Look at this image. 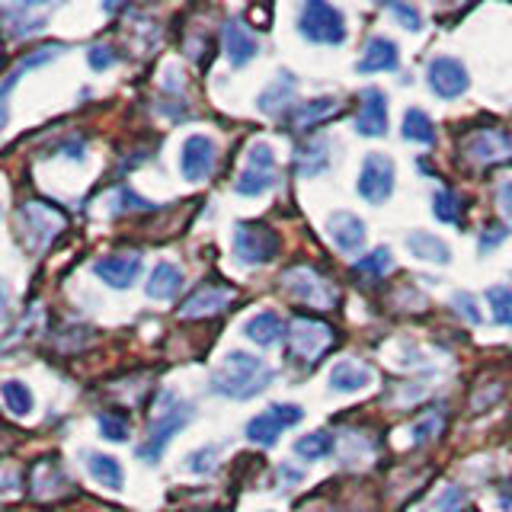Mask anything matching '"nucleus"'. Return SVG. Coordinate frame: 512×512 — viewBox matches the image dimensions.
Returning <instances> with one entry per match:
<instances>
[{
    "instance_id": "f257e3e1",
    "label": "nucleus",
    "mask_w": 512,
    "mask_h": 512,
    "mask_svg": "<svg viewBox=\"0 0 512 512\" xmlns=\"http://www.w3.org/2000/svg\"><path fill=\"white\" fill-rule=\"evenodd\" d=\"M269 384H272V368L260 356H250L244 349H231L224 362L212 372V378H208V391L231 400H250L256 394H263Z\"/></svg>"
},
{
    "instance_id": "f03ea898",
    "label": "nucleus",
    "mask_w": 512,
    "mask_h": 512,
    "mask_svg": "<svg viewBox=\"0 0 512 512\" xmlns=\"http://www.w3.org/2000/svg\"><path fill=\"white\" fill-rule=\"evenodd\" d=\"M192 420V407L186 404V400H180L176 394L164 391L160 394V404L151 416V426H148V442L138 445V458L144 461H157L160 455H164V448L170 445V439L180 432L186 423Z\"/></svg>"
},
{
    "instance_id": "7ed1b4c3",
    "label": "nucleus",
    "mask_w": 512,
    "mask_h": 512,
    "mask_svg": "<svg viewBox=\"0 0 512 512\" xmlns=\"http://www.w3.org/2000/svg\"><path fill=\"white\" fill-rule=\"evenodd\" d=\"M64 224H68L64 212L48 202H26L16 212V228L29 250H45L64 231Z\"/></svg>"
},
{
    "instance_id": "20e7f679",
    "label": "nucleus",
    "mask_w": 512,
    "mask_h": 512,
    "mask_svg": "<svg viewBox=\"0 0 512 512\" xmlns=\"http://www.w3.org/2000/svg\"><path fill=\"white\" fill-rule=\"evenodd\" d=\"M279 285L295 301L308 304V308H314V311H330L336 304L333 282L327 276H320L314 266H288L279 276Z\"/></svg>"
},
{
    "instance_id": "39448f33",
    "label": "nucleus",
    "mask_w": 512,
    "mask_h": 512,
    "mask_svg": "<svg viewBox=\"0 0 512 512\" xmlns=\"http://www.w3.org/2000/svg\"><path fill=\"white\" fill-rule=\"evenodd\" d=\"M285 340H288V352L301 362H317L324 352L336 343V330L330 324L308 314H298L292 324L285 330Z\"/></svg>"
},
{
    "instance_id": "423d86ee",
    "label": "nucleus",
    "mask_w": 512,
    "mask_h": 512,
    "mask_svg": "<svg viewBox=\"0 0 512 512\" xmlns=\"http://www.w3.org/2000/svg\"><path fill=\"white\" fill-rule=\"evenodd\" d=\"M298 32L314 45H343L346 20L336 7L320 4V0H308L298 13Z\"/></svg>"
},
{
    "instance_id": "0eeeda50",
    "label": "nucleus",
    "mask_w": 512,
    "mask_h": 512,
    "mask_svg": "<svg viewBox=\"0 0 512 512\" xmlns=\"http://www.w3.org/2000/svg\"><path fill=\"white\" fill-rule=\"evenodd\" d=\"M279 253V237L266 224L256 221H240L234 228V256L244 266H266L276 260Z\"/></svg>"
},
{
    "instance_id": "6e6552de",
    "label": "nucleus",
    "mask_w": 512,
    "mask_h": 512,
    "mask_svg": "<svg viewBox=\"0 0 512 512\" xmlns=\"http://www.w3.org/2000/svg\"><path fill=\"white\" fill-rule=\"evenodd\" d=\"M279 183V173H276V154H272L269 144H253L250 157H247V167L244 173L237 176L234 189L240 196H263V192L276 189Z\"/></svg>"
},
{
    "instance_id": "1a4fd4ad",
    "label": "nucleus",
    "mask_w": 512,
    "mask_h": 512,
    "mask_svg": "<svg viewBox=\"0 0 512 512\" xmlns=\"http://www.w3.org/2000/svg\"><path fill=\"white\" fill-rule=\"evenodd\" d=\"M356 189L368 205L388 202L394 192V160L384 154H365Z\"/></svg>"
},
{
    "instance_id": "9d476101",
    "label": "nucleus",
    "mask_w": 512,
    "mask_h": 512,
    "mask_svg": "<svg viewBox=\"0 0 512 512\" xmlns=\"http://www.w3.org/2000/svg\"><path fill=\"white\" fill-rule=\"evenodd\" d=\"M461 154L474 164H500L512 154V135L503 128H474L471 135L461 138Z\"/></svg>"
},
{
    "instance_id": "9b49d317",
    "label": "nucleus",
    "mask_w": 512,
    "mask_h": 512,
    "mask_svg": "<svg viewBox=\"0 0 512 512\" xmlns=\"http://www.w3.org/2000/svg\"><path fill=\"white\" fill-rule=\"evenodd\" d=\"M301 416L304 410L298 404H272L269 410H263L247 423V439L256 445H276L288 426L301 423Z\"/></svg>"
},
{
    "instance_id": "f8f14e48",
    "label": "nucleus",
    "mask_w": 512,
    "mask_h": 512,
    "mask_svg": "<svg viewBox=\"0 0 512 512\" xmlns=\"http://www.w3.org/2000/svg\"><path fill=\"white\" fill-rule=\"evenodd\" d=\"M426 80H429V90L442 96V100H458L461 93H468L471 87V77H468V68L452 58V55H439L429 61L426 68Z\"/></svg>"
},
{
    "instance_id": "ddd939ff",
    "label": "nucleus",
    "mask_w": 512,
    "mask_h": 512,
    "mask_svg": "<svg viewBox=\"0 0 512 512\" xmlns=\"http://www.w3.org/2000/svg\"><path fill=\"white\" fill-rule=\"evenodd\" d=\"M215 141L212 138H205V135H189L183 141V151H180V170L189 183H202L212 176L215 170Z\"/></svg>"
},
{
    "instance_id": "4468645a",
    "label": "nucleus",
    "mask_w": 512,
    "mask_h": 512,
    "mask_svg": "<svg viewBox=\"0 0 512 512\" xmlns=\"http://www.w3.org/2000/svg\"><path fill=\"white\" fill-rule=\"evenodd\" d=\"M356 132L362 138H384L388 135V96H384V90H378V87L362 90Z\"/></svg>"
},
{
    "instance_id": "2eb2a0df",
    "label": "nucleus",
    "mask_w": 512,
    "mask_h": 512,
    "mask_svg": "<svg viewBox=\"0 0 512 512\" xmlns=\"http://www.w3.org/2000/svg\"><path fill=\"white\" fill-rule=\"evenodd\" d=\"M234 301V292L228 285H215V282H208L202 288H196L183 304H180V317L183 320H199V317H215L221 314L228 304Z\"/></svg>"
},
{
    "instance_id": "dca6fc26",
    "label": "nucleus",
    "mask_w": 512,
    "mask_h": 512,
    "mask_svg": "<svg viewBox=\"0 0 512 512\" xmlns=\"http://www.w3.org/2000/svg\"><path fill=\"white\" fill-rule=\"evenodd\" d=\"M96 279H103L109 288H132L141 276V256L138 253H112L93 263Z\"/></svg>"
},
{
    "instance_id": "f3484780",
    "label": "nucleus",
    "mask_w": 512,
    "mask_h": 512,
    "mask_svg": "<svg viewBox=\"0 0 512 512\" xmlns=\"http://www.w3.org/2000/svg\"><path fill=\"white\" fill-rule=\"evenodd\" d=\"M327 228H330V237L333 244L340 247L343 253H362L365 250V221L352 212H333L327 218Z\"/></svg>"
},
{
    "instance_id": "a211bd4d",
    "label": "nucleus",
    "mask_w": 512,
    "mask_h": 512,
    "mask_svg": "<svg viewBox=\"0 0 512 512\" xmlns=\"http://www.w3.org/2000/svg\"><path fill=\"white\" fill-rule=\"evenodd\" d=\"M224 55H228L234 68H244L247 61L260 55V42H256V36L240 20L224 23Z\"/></svg>"
},
{
    "instance_id": "6ab92c4d",
    "label": "nucleus",
    "mask_w": 512,
    "mask_h": 512,
    "mask_svg": "<svg viewBox=\"0 0 512 512\" xmlns=\"http://www.w3.org/2000/svg\"><path fill=\"white\" fill-rule=\"evenodd\" d=\"M359 74H378V71H397V45L388 36L368 39L362 58L356 61Z\"/></svg>"
},
{
    "instance_id": "aec40b11",
    "label": "nucleus",
    "mask_w": 512,
    "mask_h": 512,
    "mask_svg": "<svg viewBox=\"0 0 512 512\" xmlns=\"http://www.w3.org/2000/svg\"><path fill=\"white\" fill-rule=\"evenodd\" d=\"M327 167H330V141L327 138H311L308 144H298L295 148V170H298V176H304V180L327 173Z\"/></svg>"
},
{
    "instance_id": "412c9836",
    "label": "nucleus",
    "mask_w": 512,
    "mask_h": 512,
    "mask_svg": "<svg viewBox=\"0 0 512 512\" xmlns=\"http://www.w3.org/2000/svg\"><path fill=\"white\" fill-rule=\"evenodd\" d=\"M295 77L292 74H279L272 84L256 96V109L260 112H266V116H282V112L292 106V100H295Z\"/></svg>"
},
{
    "instance_id": "4be33fe9",
    "label": "nucleus",
    "mask_w": 512,
    "mask_h": 512,
    "mask_svg": "<svg viewBox=\"0 0 512 512\" xmlns=\"http://www.w3.org/2000/svg\"><path fill=\"white\" fill-rule=\"evenodd\" d=\"M285 324H282V317L276 311H260V314H253L244 320V333H247V340H253L256 346H276L282 336H285Z\"/></svg>"
},
{
    "instance_id": "5701e85b",
    "label": "nucleus",
    "mask_w": 512,
    "mask_h": 512,
    "mask_svg": "<svg viewBox=\"0 0 512 512\" xmlns=\"http://www.w3.org/2000/svg\"><path fill=\"white\" fill-rule=\"evenodd\" d=\"M368 384H372V368L365 362H340V365H333V372H330V388L336 394H356L368 388Z\"/></svg>"
},
{
    "instance_id": "b1692460",
    "label": "nucleus",
    "mask_w": 512,
    "mask_h": 512,
    "mask_svg": "<svg viewBox=\"0 0 512 512\" xmlns=\"http://www.w3.org/2000/svg\"><path fill=\"white\" fill-rule=\"evenodd\" d=\"M407 250L423 263H439V266L452 263V250H448V244L442 237L429 234V231H410L407 234Z\"/></svg>"
},
{
    "instance_id": "393cba45",
    "label": "nucleus",
    "mask_w": 512,
    "mask_h": 512,
    "mask_svg": "<svg viewBox=\"0 0 512 512\" xmlns=\"http://www.w3.org/2000/svg\"><path fill=\"white\" fill-rule=\"evenodd\" d=\"M180 288H183V269H176L173 263H157L148 285H144V292L154 301H170L180 295Z\"/></svg>"
},
{
    "instance_id": "a878e982",
    "label": "nucleus",
    "mask_w": 512,
    "mask_h": 512,
    "mask_svg": "<svg viewBox=\"0 0 512 512\" xmlns=\"http://www.w3.org/2000/svg\"><path fill=\"white\" fill-rule=\"evenodd\" d=\"M29 487L39 500H48V496H58L61 487H68V477H64L55 461H39L29 474Z\"/></svg>"
},
{
    "instance_id": "bb28decb",
    "label": "nucleus",
    "mask_w": 512,
    "mask_h": 512,
    "mask_svg": "<svg viewBox=\"0 0 512 512\" xmlns=\"http://www.w3.org/2000/svg\"><path fill=\"white\" fill-rule=\"evenodd\" d=\"M64 52V45H45V48H39V52H29L26 58H20L16 61V68L7 74V80H4V90H0V96H10V90L16 87V80H20L26 71H32V68H42V64H48V61H55L58 55Z\"/></svg>"
},
{
    "instance_id": "cd10ccee",
    "label": "nucleus",
    "mask_w": 512,
    "mask_h": 512,
    "mask_svg": "<svg viewBox=\"0 0 512 512\" xmlns=\"http://www.w3.org/2000/svg\"><path fill=\"white\" fill-rule=\"evenodd\" d=\"M336 109H340V103H336L333 96H317V100H308V103H301L295 109L292 125L301 128V132H308V128H314L317 122H324L327 116H333Z\"/></svg>"
},
{
    "instance_id": "c85d7f7f",
    "label": "nucleus",
    "mask_w": 512,
    "mask_h": 512,
    "mask_svg": "<svg viewBox=\"0 0 512 512\" xmlns=\"http://www.w3.org/2000/svg\"><path fill=\"white\" fill-rule=\"evenodd\" d=\"M87 468H90V474H93L96 484H103L106 490H119V487H122V480H125L122 464H119L116 458H112V455L93 452V455L87 458Z\"/></svg>"
},
{
    "instance_id": "c756f323",
    "label": "nucleus",
    "mask_w": 512,
    "mask_h": 512,
    "mask_svg": "<svg viewBox=\"0 0 512 512\" xmlns=\"http://www.w3.org/2000/svg\"><path fill=\"white\" fill-rule=\"evenodd\" d=\"M404 138L416 144H436V125L423 109H407L404 112Z\"/></svg>"
},
{
    "instance_id": "7c9ffc66",
    "label": "nucleus",
    "mask_w": 512,
    "mask_h": 512,
    "mask_svg": "<svg viewBox=\"0 0 512 512\" xmlns=\"http://www.w3.org/2000/svg\"><path fill=\"white\" fill-rule=\"evenodd\" d=\"M330 452H333V436L324 429L308 432V436H301L295 442V455L304 458V461H320V458H327Z\"/></svg>"
},
{
    "instance_id": "2f4dec72",
    "label": "nucleus",
    "mask_w": 512,
    "mask_h": 512,
    "mask_svg": "<svg viewBox=\"0 0 512 512\" xmlns=\"http://www.w3.org/2000/svg\"><path fill=\"white\" fill-rule=\"evenodd\" d=\"M0 394H4V404L13 416H29L32 410H36V397H32V391L23 381H4Z\"/></svg>"
},
{
    "instance_id": "473e14b6",
    "label": "nucleus",
    "mask_w": 512,
    "mask_h": 512,
    "mask_svg": "<svg viewBox=\"0 0 512 512\" xmlns=\"http://www.w3.org/2000/svg\"><path fill=\"white\" fill-rule=\"evenodd\" d=\"M487 304H490L496 324H503V327L512 330V288L509 285H493V288H487Z\"/></svg>"
},
{
    "instance_id": "72a5a7b5",
    "label": "nucleus",
    "mask_w": 512,
    "mask_h": 512,
    "mask_svg": "<svg viewBox=\"0 0 512 512\" xmlns=\"http://www.w3.org/2000/svg\"><path fill=\"white\" fill-rule=\"evenodd\" d=\"M356 272H368V276H384V272L394 269V256L388 247H378L372 250L368 256H362V260H356V266H352Z\"/></svg>"
},
{
    "instance_id": "f704fd0d",
    "label": "nucleus",
    "mask_w": 512,
    "mask_h": 512,
    "mask_svg": "<svg viewBox=\"0 0 512 512\" xmlns=\"http://www.w3.org/2000/svg\"><path fill=\"white\" fill-rule=\"evenodd\" d=\"M215 461H218V445H205V448H196V452H189L183 468L189 474H212L215 471Z\"/></svg>"
},
{
    "instance_id": "c9c22d12",
    "label": "nucleus",
    "mask_w": 512,
    "mask_h": 512,
    "mask_svg": "<svg viewBox=\"0 0 512 512\" xmlns=\"http://www.w3.org/2000/svg\"><path fill=\"white\" fill-rule=\"evenodd\" d=\"M432 215H436L439 221H445V224H458L461 221V205H458V199L452 196V192L439 189L436 196H432Z\"/></svg>"
},
{
    "instance_id": "e433bc0d",
    "label": "nucleus",
    "mask_w": 512,
    "mask_h": 512,
    "mask_svg": "<svg viewBox=\"0 0 512 512\" xmlns=\"http://www.w3.org/2000/svg\"><path fill=\"white\" fill-rule=\"evenodd\" d=\"M100 432L109 439V442H125L128 439V420L125 416H116V413H100Z\"/></svg>"
},
{
    "instance_id": "4c0bfd02",
    "label": "nucleus",
    "mask_w": 512,
    "mask_h": 512,
    "mask_svg": "<svg viewBox=\"0 0 512 512\" xmlns=\"http://www.w3.org/2000/svg\"><path fill=\"white\" fill-rule=\"evenodd\" d=\"M442 432V413H429V416H423L420 423L413 426V432H410V442L413 445H423V442H429L432 436H439Z\"/></svg>"
},
{
    "instance_id": "58836bf2",
    "label": "nucleus",
    "mask_w": 512,
    "mask_h": 512,
    "mask_svg": "<svg viewBox=\"0 0 512 512\" xmlns=\"http://www.w3.org/2000/svg\"><path fill=\"white\" fill-rule=\"evenodd\" d=\"M388 10L397 16V20H400V26H404V29H423V16H420V10H416V7H407V4H388Z\"/></svg>"
},
{
    "instance_id": "ea45409f",
    "label": "nucleus",
    "mask_w": 512,
    "mask_h": 512,
    "mask_svg": "<svg viewBox=\"0 0 512 512\" xmlns=\"http://www.w3.org/2000/svg\"><path fill=\"white\" fill-rule=\"evenodd\" d=\"M452 304H455V311H458V314H464V317L471 320V324H480V320H484V314L477 311V301H474V295H468V292H455Z\"/></svg>"
},
{
    "instance_id": "a19ab883",
    "label": "nucleus",
    "mask_w": 512,
    "mask_h": 512,
    "mask_svg": "<svg viewBox=\"0 0 512 512\" xmlns=\"http://www.w3.org/2000/svg\"><path fill=\"white\" fill-rule=\"evenodd\" d=\"M87 61H90L93 71H106L116 64V55H112V48H106V45H93L87 52Z\"/></svg>"
},
{
    "instance_id": "79ce46f5",
    "label": "nucleus",
    "mask_w": 512,
    "mask_h": 512,
    "mask_svg": "<svg viewBox=\"0 0 512 512\" xmlns=\"http://www.w3.org/2000/svg\"><path fill=\"white\" fill-rule=\"evenodd\" d=\"M119 202H122V208H128V212H151V202H144L141 196H135L132 189H119Z\"/></svg>"
},
{
    "instance_id": "37998d69",
    "label": "nucleus",
    "mask_w": 512,
    "mask_h": 512,
    "mask_svg": "<svg viewBox=\"0 0 512 512\" xmlns=\"http://www.w3.org/2000/svg\"><path fill=\"white\" fill-rule=\"evenodd\" d=\"M509 237V231L503 228V224H493L490 231H484V237H480V253H487V250H493L500 240H506Z\"/></svg>"
},
{
    "instance_id": "c03bdc74",
    "label": "nucleus",
    "mask_w": 512,
    "mask_h": 512,
    "mask_svg": "<svg viewBox=\"0 0 512 512\" xmlns=\"http://www.w3.org/2000/svg\"><path fill=\"white\" fill-rule=\"evenodd\" d=\"M500 205H503V212L512 218V183H503L500 186Z\"/></svg>"
},
{
    "instance_id": "a18cd8bd",
    "label": "nucleus",
    "mask_w": 512,
    "mask_h": 512,
    "mask_svg": "<svg viewBox=\"0 0 512 512\" xmlns=\"http://www.w3.org/2000/svg\"><path fill=\"white\" fill-rule=\"evenodd\" d=\"M458 493H461V490H452V493H445L442 500H439V509H442V512H458V509L452 506V503L458 500Z\"/></svg>"
}]
</instances>
